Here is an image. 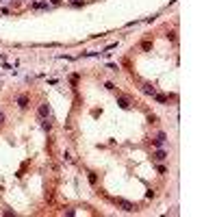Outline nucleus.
<instances>
[{"mask_svg": "<svg viewBox=\"0 0 217 217\" xmlns=\"http://www.w3.org/2000/svg\"><path fill=\"white\" fill-rule=\"evenodd\" d=\"M115 204H117L122 211H126V213H133L135 211V206L130 202H126V200H122V197H115Z\"/></svg>", "mask_w": 217, "mask_h": 217, "instance_id": "nucleus-1", "label": "nucleus"}, {"mask_svg": "<svg viewBox=\"0 0 217 217\" xmlns=\"http://www.w3.org/2000/svg\"><path fill=\"white\" fill-rule=\"evenodd\" d=\"M165 139H167V135H165V133H158L156 137L152 139V141H154V146H158V148H161L163 143H165Z\"/></svg>", "mask_w": 217, "mask_h": 217, "instance_id": "nucleus-2", "label": "nucleus"}, {"mask_svg": "<svg viewBox=\"0 0 217 217\" xmlns=\"http://www.w3.org/2000/svg\"><path fill=\"white\" fill-rule=\"evenodd\" d=\"M165 156H167V152H165V150H156V152L152 154L154 161H165Z\"/></svg>", "mask_w": 217, "mask_h": 217, "instance_id": "nucleus-3", "label": "nucleus"}, {"mask_svg": "<svg viewBox=\"0 0 217 217\" xmlns=\"http://www.w3.org/2000/svg\"><path fill=\"white\" fill-rule=\"evenodd\" d=\"M143 94H148V96H154V94H156V87H152L150 83H146V85H143Z\"/></svg>", "mask_w": 217, "mask_h": 217, "instance_id": "nucleus-4", "label": "nucleus"}, {"mask_svg": "<svg viewBox=\"0 0 217 217\" xmlns=\"http://www.w3.org/2000/svg\"><path fill=\"white\" fill-rule=\"evenodd\" d=\"M18 106H20V108L28 106V96H20V98H18Z\"/></svg>", "mask_w": 217, "mask_h": 217, "instance_id": "nucleus-5", "label": "nucleus"}, {"mask_svg": "<svg viewBox=\"0 0 217 217\" xmlns=\"http://www.w3.org/2000/svg\"><path fill=\"white\" fill-rule=\"evenodd\" d=\"M50 113V108H48V104H41L39 106V117H46V115Z\"/></svg>", "mask_w": 217, "mask_h": 217, "instance_id": "nucleus-6", "label": "nucleus"}, {"mask_svg": "<svg viewBox=\"0 0 217 217\" xmlns=\"http://www.w3.org/2000/svg\"><path fill=\"white\" fill-rule=\"evenodd\" d=\"M154 100H156V102H167V96H165V94H154Z\"/></svg>", "mask_w": 217, "mask_h": 217, "instance_id": "nucleus-7", "label": "nucleus"}, {"mask_svg": "<svg viewBox=\"0 0 217 217\" xmlns=\"http://www.w3.org/2000/svg\"><path fill=\"white\" fill-rule=\"evenodd\" d=\"M117 104H119L122 108H130V104H128V100H126V98H119V100H117Z\"/></svg>", "mask_w": 217, "mask_h": 217, "instance_id": "nucleus-8", "label": "nucleus"}, {"mask_svg": "<svg viewBox=\"0 0 217 217\" xmlns=\"http://www.w3.org/2000/svg\"><path fill=\"white\" fill-rule=\"evenodd\" d=\"M33 9H48V2H35Z\"/></svg>", "mask_w": 217, "mask_h": 217, "instance_id": "nucleus-9", "label": "nucleus"}, {"mask_svg": "<svg viewBox=\"0 0 217 217\" xmlns=\"http://www.w3.org/2000/svg\"><path fill=\"white\" fill-rule=\"evenodd\" d=\"M52 128V122H48V119H44V130H50Z\"/></svg>", "mask_w": 217, "mask_h": 217, "instance_id": "nucleus-10", "label": "nucleus"}, {"mask_svg": "<svg viewBox=\"0 0 217 217\" xmlns=\"http://www.w3.org/2000/svg\"><path fill=\"white\" fill-rule=\"evenodd\" d=\"M0 124H5V113L0 111Z\"/></svg>", "mask_w": 217, "mask_h": 217, "instance_id": "nucleus-11", "label": "nucleus"}, {"mask_svg": "<svg viewBox=\"0 0 217 217\" xmlns=\"http://www.w3.org/2000/svg\"><path fill=\"white\" fill-rule=\"evenodd\" d=\"M59 2H61V0H52V5H59Z\"/></svg>", "mask_w": 217, "mask_h": 217, "instance_id": "nucleus-12", "label": "nucleus"}]
</instances>
